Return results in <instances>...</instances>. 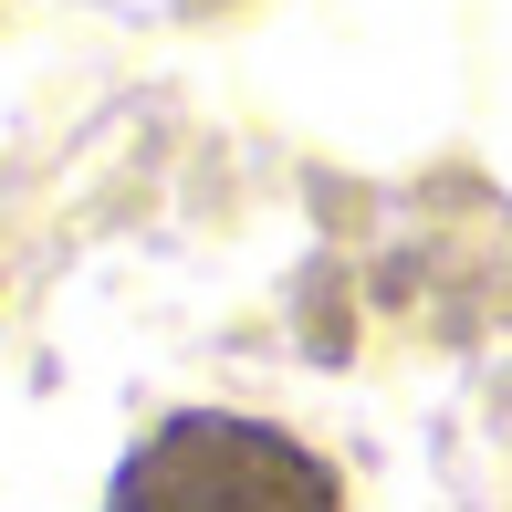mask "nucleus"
Returning a JSON list of instances; mask_svg holds the SVG:
<instances>
[{
	"mask_svg": "<svg viewBox=\"0 0 512 512\" xmlns=\"http://www.w3.org/2000/svg\"><path fill=\"white\" fill-rule=\"evenodd\" d=\"M105 512H345V502L293 429L241 408H178L126 450Z\"/></svg>",
	"mask_w": 512,
	"mask_h": 512,
	"instance_id": "f257e3e1",
	"label": "nucleus"
}]
</instances>
